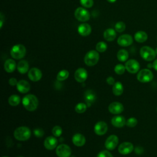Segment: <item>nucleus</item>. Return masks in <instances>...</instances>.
<instances>
[{
	"label": "nucleus",
	"instance_id": "obj_1",
	"mask_svg": "<svg viewBox=\"0 0 157 157\" xmlns=\"http://www.w3.org/2000/svg\"><path fill=\"white\" fill-rule=\"evenodd\" d=\"M23 107L28 111H34L38 106L39 101L37 97L34 94H27L22 99Z\"/></svg>",
	"mask_w": 157,
	"mask_h": 157
},
{
	"label": "nucleus",
	"instance_id": "obj_2",
	"mask_svg": "<svg viewBox=\"0 0 157 157\" xmlns=\"http://www.w3.org/2000/svg\"><path fill=\"white\" fill-rule=\"evenodd\" d=\"M31 132L29 128L26 126H20L17 128L13 132L15 138L20 141H25L31 137Z\"/></svg>",
	"mask_w": 157,
	"mask_h": 157
},
{
	"label": "nucleus",
	"instance_id": "obj_3",
	"mask_svg": "<svg viewBox=\"0 0 157 157\" xmlns=\"http://www.w3.org/2000/svg\"><path fill=\"white\" fill-rule=\"evenodd\" d=\"M141 57L147 61H151L155 59L156 57L155 50L149 46H144L140 50Z\"/></svg>",
	"mask_w": 157,
	"mask_h": 157
},
{
	"label": "nucleus",
	"instance_id": "obj_4",
	"mask_svg": "<svg viewBox=\"0 0 157 157\" xmlns=\"http://www.w3.org/2000/svg\"><path fill=\"white\" fill-rule=\"evenodd\" d=\"M26 55V48L22 44L13 45L10 50L11 56L16 59L23 58Z\"/></svg>",
	"mask_w": 157,
	"mask_h": 157
},
{
	"label": "nucleus",
	"instance_id": "obj_5",
	"mask_svg": "<svg viewBox=\"0 0 157 157\" xmlns=\"http://www.w3.org/2000/svg\"><path fill=\"white\" fill-rule=\"evenodd\" d=\"M99 59V55L96 50H90L86 53L84 58L85 63L88 66H93L96 64Z\"/></svg>",
	"mask_w": 157,
	"mask_h": 157
},
{
	"label": "nucleus",
	"instance_id": "obj_6",
	"mask_svg": "<svg viewBox=\"0 0 157 157\" xmlns=\"http://www.w3.org/2000/svg\"><path fill=\"white\" fill-rule=\"evenodd\" d=\"M153 78V72L148 69H143L138 72L137 79L142 83H148Z\"/></svg>",
	"mask_w": 157,
	"mask_h": 157
},
{
	"label": "nucleus",
	"instance_id": "obj_7",
	"mask_svg": "<svg viewBox=\"0 0 157 157\" xmlns=\"http://www.w3.org/2000/svg\"><path fill=\"white\" fill-rule=\"evenodd\" d=\"M75 17L80 21H86L90 18L89 12L83 7H78L76 9L74 12Z\"/></svg>",
	"mask_w": 157,
	"mask_h": 157
},
{
	"label": "nucleus",
	"instance_id": "obj_8",
	"mask_svg": "<svg viewBox=\"0 0 157 157\" xmlns=\"http://www.w3.org/2000/svg\"><path fill=\"white\" fill-rule=\"evenodd\" d=\"M126 70L129 73L136 74L139 71L140 64L139 62L134 59L128 60L125 63Z\"/></svg>",
	"mask_w": 157,
	"mask_h": 157
},
{
	"label": "nucleus",
	"instance_id": "obj_9",
	"mask_svg": "<svg viewBox=\"0 0 157 157\" xmlns=\"http://www.w3.org/2000/svg\"><path fill=\"white\" fill-rule=\"evenodd\" d=\"M56 154L58 157H69L71 155V148L66 144H61L57 146Z\"/></svg>",
	"mask_w": 157,
	"mask_h": 157
},
{
	"label": "nucleus",
	"instance_id": "obj_10",
	"mask_svg": "<svg viewBox=\"0 0 157 157\" xmlns=\"http://www.w3.org/2000/svg\"><path fill=\"white\" fill-rule=\"evenodd\" d=\"M118 144V137L114 134L109 136L105 142V147L108 150H114Z\"/></svg>",
	"mask_w": 157,
	"mask_h": 157
},
{
	"label": "nucleus",
	"instance_id": "obj_11",
	"mask_svg": "<svg viewBox=\"0 0 157 157\" xmlns=\"http://www.w3.org/2000/svg\"><path fill=\"white\" fill-rule=\"evenodd\" d=\"M118 151L121 155H128L131 153L134 150V145L132 143L129 142H124L121 143L118 146Z\"/></svg>",
	"mask_w": 157,
	"mask_h": 157
},
{
	"label": "nucleus",
	"instance_id": "obj_12",
	"mask_svg": "<svg viewBox=\"0 0 157 157\" xmlns=\"http://www.w3.org/2000/svg\"><path fill=\"white\" fill-rule=\"evenodd\" d=\"M28 76L29 80L33 82H37L40 80L42 76L41 71L37 67H33L28 71Z\"/></svg>",
	"mask_w": 157,
	"mask_h": 157
},
{
	"label": "nucleus",
	"instance_id": "obj_13",
	"mask_svg": "<svg viewBox=\"0 0 157 157\" xmlns=\"http://www.w3.org/2000/svg\"><path fill=\"white\" fill-rule=\"evenodd\" d=\"M132 42H133V39L132 36L128 34L121 35L117 40L118 44L121 47L129 46L132 44Z\"/></svg>",
	"mask_w": 157,
	"mask_h": 157
},
{
	"label": "nucleus",
	"instance_id": "obj_14",
	"mask_svg": "<svg viewBox=\"0 0 157 157\" xmlns=\"http://www.w3.org/2000/svg\"><path fill=\"white\" fill-rule=\"evenodd\" d=\"M108 129V126L106 123L104 121H98L96 123V124L94 126V131L96 133V134L98 136H102L105 134Z\"/></svg>",
	"mask_w": 157,
	"mask_h": 157
},
{
	"label": "nucleus",
	"instance_id": "obj_15",
	"mask_svg": "<svg viewBox=\"0 0 157 157\" xmlns=\"http://www.w3.org/2000/svg\"><path fill=\"white\" fill-rule=\"evenodd\" d=\"M88 77V72L84 68L80 67L77 69L74 74V77L77 82L79 83L84 82Z\"/></svg>",
	"mask_w": 157,
	"mask_h": 157
},
{
	"label": "nucleus",
	"instance_id": "obj_16",
	"mask_svg": "<svg viewBox=\"0 0 157 157\" xmlns=\"http://www.w3.org/2000/svg\"><path fill=\"white\" fill-rule=\"evenodd\" d=\"M109 111L112 114H120L123 112L124 110V107L123 104L118 102H112L108 107Z\"/></svg>",
	"mask_w": 157,
	"mask_h": 157
},
{
	"label": "nucleus",
	"instance_id": "obj_17",
	"mask_svg": "<svg viewBox=\"0 0 157 157\" xmlns=\"http://www.w3.org/2000/svg\"><path fill=\"white\" fill-rule=\"evenodd\" d=\"M44 145L46 149L52 150L57 147L58 140L54 136H48L45 139Z\"/></svg>",
	"mask_w": 157,
	"mask_h": 157
},
{
	"label": "nucleus",
	"instance_id": "obj_18",
	"mask_svg": "<svg viewBox=\"0 0 157 157\" xmlns=\"http://www.w3.org/2000/svg\"><path fill=\"white\" fill-rule=\"evenodd\" d=\"M126 120L124 117L117 115L113 117L111 120L112 124L117 128H121L126 124Z\"/></svg>",
	"mask_w": 157,
	"mask_h": 157
},
{
	"label": "nucleus",
	"instance_id": "obj_19",
	"mask_svg": "<svg viewBox=\"0 0 157 157\" xmlns=\"http://www.w3.org/2000/svg\"><path fill=\"white\" fill-rule=\"evenodd\" d=\"M17 89L21 93H26L30 90V85L26 80H21L18 82Z\"/></svg>",
	"mask_w": 157,
	"mask_h": 157
},
{
	"label": "nucleus",
	"instance_id": "obj_20",
	"mask_svg": "<svg viewBox=\"0 0 157 157\" xmlns=\"http://www.w3.org/2000/svg\"><path fill=\"white\" fill-rule=\"evenodd\" d=\"M72 143L77 147L83 146L86 142L85 136L80 133H77L74 134L72 137Z\"/></svg>",
	"mask_w": 157,
	"mask_h": 157
},
{
	"label": "nucleus",
	"instance_id": "obj_21",
	"mask_svg": "<svg viewBox=\"0 0 157 157\" xmlns=\"http://www.w3.org/2000/svg\"><path fill=\"white\" fill-rule=\"evenodd\" d=\"M77 31L80 35L82 36H87L90 34L91 28L88 23H82L78 26Z\"/></svg>",
	"mask_w": 157,
	"mask_h": 157
},
{
	"label": "nucleus",
	"instance_id": "obj_22",
	"mask_svg": "<svg viewBox=\"0 0 157 157\" xmlns=\"http://www.w3.org/2000/svg\"><path fill=\"white\" fill-rule=\"evenodd\" d=\"M96 94L93 90H86V91L85 93L84 99L87 106H91V105L96 101Z\"/></svg>",
	"mask_w": 157,
	"mask_h": 157
},
{
	"label": "nucleus",
	"instance_id": "obj_23",
	"mask_svg": "<svg viewBox=\"0 0 157 157\" xmlns=\"http://www.w3.org/2000/svg\"><path fill=\"white\" fill-rule=\"evenodd\" d=\"M4 70L8 73L13 72L16 68L15 61L12 59H7L4 63Z\"/></svg>",
	"mask_w": 157,
	"mask_h": 157
},
{
	"label": "nucleus",
	"instance_id": "obj_24",
	"mask_svg": "<svg viewBox=\"0 0 157 157\" xmlns=\"http://www.w3.org/2000/svg\"><path fill=\"white\" fill-rule=\"evenodd\" d=\"M104 37L107 41H113L116 37V32L112 28H108L104 32Z\"/></svg>",
	"mask_w": 157,
	"mask_h": 157
},
{
	"label": "nucleus",
	"instance_id": "obj_25",
	"mask_svg": "<svg viewBox=\"0 0 157 157\" xmlns=\"http://www.w3.org/2000/svg\"><path fill=\"white\" fill-rule=\"evenodd\" d=\"M148 39L147 34L143 31H139L135 33L134 39L139 43H143L145 42Z\"/></svg>",
	"mask_w": 157,
	"mask_h": 157
},
{
	"label": "nucleus",
	"instance_id": "obj_26",
	"mask_svg": "<svg viewBox=\"0 0 157 157\" xmlns=\"http://www.w3.org/2000/svg\"><path fill=\"white\" fill-rule=\"evenodd\" d=\"M17 70L20 74H25L29 71V64L26 60H21L17 64Z\"/></svg>",
	"mask_w": 157,
	"mask_h": 157
},
{
	"label": "nucleus",
	"instance_id": "obj_27",
	"mask_svg": "<svg viewBox=\"0 0 157 157\" xmlns=\"http://www.w3.org/2000/svg\"><path fill=\"white\" fill-rule=\"evenodd\" d=\"M112 92L115 96H120L123 93V86L120 82H117L114 83L112 87Z\"/></svg>",
	"mask_w": 157,
	"mask_h": 157
},
{
	"label": "nucleus",
	"instance_id": "obj_28",
	"mask_svg": "<svg viewBox=\"0 0 157 157\" xmlns=\"http://www.w3.org/2000/svg\"><path fill=\"white\" fill-rule=\"evenodd\" d=\"M117 57V59L120 61L124 62L128 59L129 53L127 50H126L124 49H121L118 52Z\"/></svg>",
	"mask_w": 157,
	"mask_h": 157
},
{
	"label": "nucleus",
	"instance_id": "obj_29",
	"mask_svg": "<svg viewBox=\"0 0 157 157\" xmlns=\"http://www.w3.org/2000/svg\"><path fill=\"white\" fill-rule=\"evenodd\" d=\"M8 102L11 106H17L20 102V98L17 94H12L9 98Z\"/></svg>",
	"mask_w": 157,
	"mask_h": 157
},
{
	"label": "nucleus",
	"instance_id": "obj_30",
	"mask_svg": "<svg viewBox=\"0 0 157 157\" xmlns=\"http://www.w3.org/2000/svg\"><path fill=\"white\" fill-rule=\"evenodd\" d=\"M69 75V72L66 69H63L60 71L57 75H56V79L58 81H63L68 78Z\"/></svg>",
	"mask_w": 157,
	"mask_h": 157
},
{
	"label": "nucleus",
	"instance_id": "obj_31",
	"mask_svg": "<svg viewBox=\"0 0 157 157\" xmlns=\"http://www.w3.org/2000/svg\"><path fill=\"white\" fill-rule=\"evenodd\" d=\"M86 108H87V105L86 104L83 102H80L75 105V110L76 112L78 113H82L86 111Z\"/></svg>",
	"mask_w": 157,
	"mask_h": 157
},
{
	"label": "nucleus",
	"instance_id": "obj_32",
	"mask_svg": "<svg viewBox=\"0 0 157 157\" xmlns=\"http://www.w3.org/2000/svg\"><path fill=\"white\" fill-rule=\"evenodd\" d=\"M107 48V45L104 42H99L96 44V49L99 52H104Z\"/></svg>",
	"mask_w": 157,
	"mask_h": 157
},
{
	"label": "nucleus",
	"instance_id": "obj_33",
	"mask_svg": "<svg viewBox=\"0 0 157 157\" xmlns=\"http://www.w3.org/2000/svg\"><path fill=\"white\" fill-rule=\"evenodd\" d=\"M125 70H126L125 66H123L121 64H118L114 67V71L118 75H121L124 74Z\"/></svg>",
	"mask_w": 157,
	"mask_h": 157
},
{
	"label": "nucleus",
	"instance_id": "obj_34",
	"mask_svg": "<svg viewBox=\"0 0 157 157\" xmlns=\"http://www.w3.org/2000/svg\"><path fill=\"white\" fill-rule=\"evenodd\" d=\"M115 30L118 33H121L124 31L126 29V25L123 21H118L115 25Z\"/></svg>",
	"mask_w": 157,
	"mask_h": 157
},
{
	"label": "nucleus",
	"instance_id": "obj_35",
	"mask_svg": "<svg viewBox=\"0 0 157 157\" xmlns=\"http://www.w3.org/2000/svg\"><path fill=\"white\" fill-rule=\"evenodd\" d=\"M137 124V120L134 117H131L126 120V125L130 128L135 127Z\"/></svg>",
	"mask_w": 157,
	"mask_h": 157
},
{
	"label": "nucleus",
	"instance_id": "obj_36",
	"mask_svg": "<svg viewBox=\"0 0 157 157\" xmlns=\"http://www.w3.org/2000/svg\"><path fill=\"white\" fill-rule=\"evenodd\" d=\"M62 132V128L59 126H55L52 129V134L55 137H59Z\"/></svg>",
	"mask_w": 157,
	"mask_h": 157
},
{
	"label": "nucleus",
	"instance_id": "obj_37",
	"mask_svg": "<svg viewBox=\"0 0 157 157\" xmlns=\"http://www.w3.org/2000/svg\"><path fill=\"white\" fill-rule=\"evenodd\" d=\"M80 4L85 8H90L94 4L93 0H80Z\"/></svg>",
	"mask_w": 157,
	"mask_h": 157
},
{
	"label": "nucleus",
	"instance_id": "obj_38",
	"mask_svg": "<svg viewBox=\"0 0 157 157\" xmlns=\"http://www.w3.org/2000/svg\"><path fill=\"white\" fill-rule=\"evenodd\" d=\"M96 157H113L108 150H102L100 151Z\"/></svg>",
	"mask_w": 157,
	"mask_h": 157
},
{
	"label": "nucleus",
	"instance_id": "obj_39",
	"mask_svg": "<svg viewBox=\"0 0 157 157\" xmlns=\"http://www.w3.org/2000/svg\"><path fill=\"white\" fill-rule=\"evenodd\" d=\"M33 132H34V136L37 137H41L44 134V131L41 128H36V129H34Z\"/></svg>",
	"mask_w": 157,
	"mask_h": 157
},
{
	"label": "nucleus",
	"instance_id": "obj_40",
	"mask_svg": "<svg viewBox=\"0 0 157 157\" xmlns=\"http://www.w3.org/2000/svg\"><path fill=\"white\" fill-rule=\"evenodd\" d=\"M9 83L11 85V86H15V85H17V83H18V82L17 80V79L15 78H10L9 80Z\"/></svg>",
	"mask_w": 157,
	"mask_h": 157
},
{
	"label": "nucleus",
	"instance_id": "obj_41",
	"mask_svg": "<svg viewBox=\"0 0 157 157\" xmlns=\"http://www.w3.org/2000/svg\"><path fill=\"white\" fill-rule=\"evenodd\" d=\"M107 83L110 85H113L115 83V79L112 77H108L106 79Z\"/></svg>",
	"mask_w": 157,
	"mask_h": 157
},
{
	"label": "nucleus",
	"instance_id": "obj_42",
	"mask_svg": "<svg viewBox=\"0 0 157 157\" xmlns=\"http://www.w3.org/2000/svg\"><path fill=\"white\" fill-rule=\"evenodd\" d=\"M152 64H153V67L154 68V69L157 71V59H156L153 61V63H152Z\"/></svg>",
	"mask_w": 157,
	"mask_h": 157
},
{
	"label": "nucleus",
	"instance_id": "obj_43",
	"mask_svg": "<svg viewBox=\"0 0 157 157\" xmlns=\"http://www.w3.org/2000/svg\"><path fill=\"white\" fill-rule=\"evenodd\" d=\"M107 1L110 3H113V2H115L117 0H107Z\"/></svg>",
	"mask_w": 157,
	"mask_h": 157
},
{
	"label": "nucleus",
	"instance_id": "obj_44",
	"mask_svg": "<svg viewBox=\"0 0 157 157\" xmlns=\"http://www.w3.org/2000/svg\"><path fill=\"white\" fill-rule=\"evenodd\" d=\"M155 52H156V54L157 55V47H156V50H155Z\"/></svg>",
	"mask_w": 157,
	"mask_h": 157
},
{
	"label": "nucleus",
	"instance_id": "obj_45",
	"mask_svg": "<svg viewBox=\"0 0 157 157\" xmlns=\"http://www.w3.org/2000/svg\"><path fill=\"white\" fill-rule=\"evenodd\" d=\"M2 157H7V156H2Z\"/></svg>",
	"mask_w": 157,
	"mask_h": 157
},
{
	"label": "nucleus",
	"instance_id": "obj_46",
	"mask_svg": "<svg viewBox=\"0 0 157 157\" xmlns=\"http://www.w3.org/2000/svg\"><path fill=\"white\" fill-rule=\"evenodd\" d=\"M18 157H23V156H18Z\"/></svg>",
	"mask_w": 157,
	"mask_h": 157
},
{
	"label": "nucleus",
	"instance_id": "obj_47",
	"mask_svg": "<svg viewBox=\"0 0 157 157\" xmlns=\"http://www.w3.org/2000/svg\"><path fill=\"white\" fill-rule=\"evenodd\" d=\"M156 111H157V108H156Z\"/></svg>",
	"mask_w": 157,
	"mask_h": 157
},
{
	"label": "nucleus",
	"instance_id": "obj_48",
	"mask_svg": "<svg viewBox=\"0 0 157 157\" xmlns=\"http://www.w3.org/2000/svg\"><path fill=\"white\" fill-rule=\"evenodd\" d=\"M156 39H157V38H156Z\"/></svg>",
	"mask_w": 157,
	"mask_h": 157
}]
</instances>
